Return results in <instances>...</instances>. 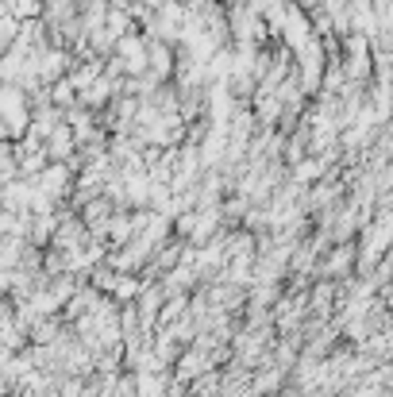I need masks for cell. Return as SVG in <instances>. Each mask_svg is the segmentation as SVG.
<instances>
[{
	"instance_id": "1",
	"label": "cell",
	"mask_w": 393,
	"mask_h": 397,
	"mask_svg": "<svg viewBox=\"0 0 393 397\" xmlns=\"http://www.w3.org/2000/svg\"><path fill=\"white\" fill-rule=\"evenodd\" d=\"M4 120H8V139H15L23 128H31V116L23 109V89L20 85H8L4 89Z\"/></svg>"
},
{
	"instance_id": "2",
	"label": "cell",
	"mask_w": 393,
	"mask_h": 397,
	"mask_svg": "<svg viewBox=\"0 0 393 397\" xmlns=\"http://www.w3.org/2000/svg\"><path fill=\"white\" fill-rule=\"evenodd\" d=\"M31 181H35V189H39L43 197H51V201H62L66 189H70V166L54 162V166H46L39 178H31Z\"/></svg>"
},
{
	"instance_id": "3",
	"label": "cell",
	"mask_w": 393,
	"mask_h": 397,
	"mask_svg": "<svg viewBox=\"0 0 393 397\" xmlns=\"http://www.w3.org/2000/svg\"><path fill=\"white\" fill-rule=\"evenodd\" d=\"M212 355L204 351V347H193L189 355H182L177 359V382H196V378H204V374H212Z\"/></svg>"
},
{
	"instance_id": "4",
	"label": "cell",
	"mask_w": 393,
	"mask_h": 397,
	"mask_svg": "<svg viewBox=\"0 0 393 397\" xmlns=\"http://www.w3.org/2000/svg\"><path fill=\"white\" fill-rule=\"evenodd\" d=\"M266 340H270L266 328L251 324V332H243L239 340H235V355H239V362H255L262 355V343H266Z\"/></svg>"
},
{
	"instance_id": "5",
	"label": "cell",
	"mask_w": 393,
	"mask_h": 397,
	"mask_svg": "<svg viewBox=\"0 0 393 397\" xmlns=\"http://www.w3.org/2000/svg\"><path fill=\"white\" fill-rule=\"evenodd\" d=\"M73 143H77V135H73L70 123H62V128H54V135L46 139V154H51V162H66L73 154Z\"/></svg>"
},
{
	"instance_id": "6",
	"label": "cell",
	"mask_w": 393,
	"mask_h": 397,
	"mask_svg": "<svg viewBox=\"0 0 393 397\" xmlns=\"http://www.w3.org/2000/svg\"><path fill=\"white\" fill-rule=\"evenodd\" d=\"M146 43H151V73L162 81L170 70H174V58H170V47L162 43V39H146Z\"/></svg>"
},
{
	"instance_id": "7",
	"label": "cell",
	"mask_w": 393,
	"mask_h": 397,
	"mask_svg": "<svg viewBox=\"0 0 393 397\" xmlns=\"http://www.w3.org/2000/svg\"><path fill=\"white\" fill-rule=\"evenodd\" d=\"M108 289H112V297H116V301H135V297L143 293V286H139L131 274H116Z\"/></svg>"
},
{
	"instance_id": "8",
	"label": "cell",
	"mask_w": 393,
	"mask_h": 397,
	"mask_svg": "<svg viewBox=\"0 0 393 397\" xmlns=\"http://www.w3.org/2000/svg\"><path fill=\"white\" fill-rule=\"evenodd\" d=\"M347 267H351V247H335L324 262V274H343Z\"/></svg>"
},
{
	"instance_id": "9",
	"label": "cell",
	"mask_w": 393,
	"mask_h": 397,
	"mask_svg": "<svg viewBox=\"0 0 393 397\" xmlns=\"http://www.w3.org/2000/svg\"><path fill=\"white\" fill-rule=\"evenodd\" d=\"M127 28H131L127 12H124V8H112V12H108V28H104V31H108L112 39H127V35H124Z\"/></svg>"
},
{
	"instance_id": "10",
	"label": "cell",
	"mask_w": 393,
	"mask_h": 397,
	"mask_svg": "<svg viewBox=\"0 0 393 397\" xmlns=\"http://www.w3.org/2000/svg\"><path fill=\"white\" fill-rule=\"evenodd\" d=\"M39 4H43V0H8V16L27 20V16H39Z\"/></svg>"
},
{
	"instance_id": "11",
	"label": "cell",
	"mask_w": 393,
	"mask_h": 397,
	"mask_svg": "<svg viewBox=\"0 0 393 397\" xmlns=\"http://www.w3.org/2000/svg\"><path fill=\"white\" fill-rule=\"evenodd\" d=\"M320 170H324V159H301V162H297V181L320 178Z\"/></svg>"
},
{
	"instance_id": "12",
	"label": "cell",
	"mask_w": 393,
	"mask_h": 397,
	"mask_svg": "<svg viewBox=\"0 0 393 397\" xmlns=\"http://www.w3.org/2000/svg\"><path fill=\"white\" fill-rule=\"evenodd\" d=\"M282 374H285L282 367H270L266 374H262L258 382H255V390H258V393H270V390H274V386H282Z\"/></svg>"
},
{
	"instance_id": "13",
	"label": "cell",
	"mask_w": 393,
	"mask_h": 397,
	"mask_svg": "<svg viewBox=\"0 0 393 397\" xmlns=\"http://www.w3.org/2000/svg\"><path fill=\"white\" fill-rule=\"evenodd\" d=\"M177 312H185V297H174V301L162 309V317H158V324H174L177 320Z\"/></svg>"
}]
</instances>
